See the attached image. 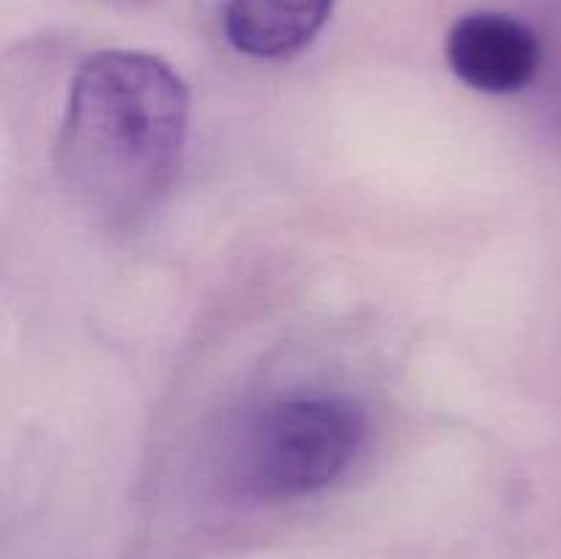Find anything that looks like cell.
I'll return each instance as SVG.
<instances>
[{
    "instance_id": "3957f363",
    "label": "cell",
    "mask_w": 561,
    "mask_h": 559,
    "mask_svg": "<svg viewBox=\"0 0 561 559\" xmlns=\"http://www.w3.org/2000/svg\"><path fill=\"white\" fill-rule=\"evenodd\" d=\"M447 60L455 77L485 93H513L529 85L540 69L535 31L502 11L460 16L447 36Z\"/></svg>"
},
{
    "instance_id": "277c9868",
    "label": "cell",
    "mask_w": 561,
    "mask_h": 559,
    "mask_svg": "<svg viewBox=\"0 0 561 559\" xmlns=\"http://www.w3.org/2000/svg\"><path fill=\"white\" fill-rule=\"evenodd\" d=\"M332 9L334 0H225L222 27L239 53L283 60L310 47Z\"/></svg>"
},
{
    "instance_id": "6da1fadb",
    "label": "cell",
    "mask_w": 561,
    "mask_h": 559,
    "mask_svg": "<svg viewBox=\"0 0 561 559\" xmlns=\"http://www.w3.org/2000/svg\"><path fill=\"white\" fill-rule=\"evenodd\" d=\"M190 124L184 80L162 58L104 49L77 69L58 142L69 195L110 228L159 206L179 173Z\"/></svg>"
},
{
    "instance_id": "7a4b0ae2",
    "label": "cell",
    "mask_w": 561,
    "mask_h": 559,
    "mask_svg": "<svg viewBox=\"0 0 561 559\" xmlns=\"http://www.w3.org/2000/svg\"><path fill=\"white\" fill-rule=\"evenodd\" d=\"M367 438V417L345 395H294L266 403L236 438L230 469L247 497L299 499L348 471Z\"/></svg>"
}]
</instances>
